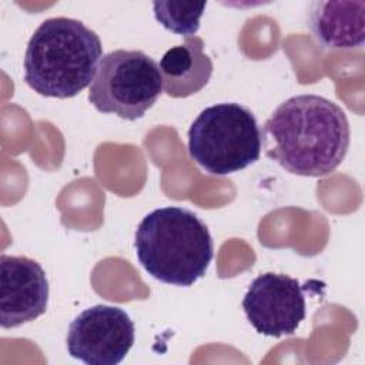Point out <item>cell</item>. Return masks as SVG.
Segmentation results:
<instances>
[{
    "instance_id": "6da1fadb",
    "label": "cell",
    "mask_w": 365,
    "mask_h": 365,
    "mask_svg": "<svg viewBox=\"0 0 365 365\" xmlns=\"http://www.w3.org/2000/svg\"><path fill=\"white\" fill-rule=\"evenodd\" d=\"M351 130L344 110L322 96L298 94L281 103L261 130L265 155L285 171L322 177L344 161Z\"/></svg>"
},
{
    "instance_id": "7a4b0ae2",
    "label": "cell",
    "mask_w": 365,
    "mask_h": 365,
    "mask_svg": "<svg viewBox=\"0 0 365 365\" xmlns=\"http://www.w3.org/2000/svg\"><path fill=\"white\" fill-rule=\"evenodd\" d=\"M103 57L100 37L68 17L44 20L24 54V81L44 97L70 98L93 83Z\"/></svg>"
},
{
    "instance_id": "3957f363",
    "label": "cell",
    "mask_w": 365,
    "mask_h": 365,
    "mask_svg": "<svg viewBox=\"0 0 365 365\" xmlns=\"http://www.w3.org/2000/svg\"><path fill=\"white\" fill-rule=\"evenodd\" d=\"M135 254L144 269L155 279L190 287L205 275L214 257V244L205 222L182 207H161L138 224Z\"/></svg>"
},
{
    "instance_id": "277c9868",
    "label": "cell",
    "mask_w": 365,
    "mask_h": 365,
    "mask_svg": "<svg viewBox=\"0 0 365 365\" xmlns=\"http://www.w3.org/2000/svg\"><path fill=\"white\" fill-rule=\"evenodd\" d=\"M261 130L250 108L218 103L204 108L188 130V154L208 174L228 175L257 163Z\"/></svg>"
},
{
    "instance_id": "5b68a950",
    "label": "cell",
    "mask_w": 365,
    "mask_h": 365,
    "mask_svg": "<svg viewBox=\"0 0 365 365\" xmlns=\"http://www.w3.org/2000/svg\"><path fill=\"white\" fill-rule=\"evenodd\" d=\"M161 91L158 64L141 50L120 48L101 57L88 101L100 113L135 121L154 106Z\"/></svg>"
},
{
    "instance_id": "8992f818",
    "label": "cell",
    "mask_w": 365,
    "mask_h": 365,
    "mask_svg": "<svg viewBox=\"0 0 365 365\" xmlns=\"http://www.w3.org/2000/svg\"><path fill=\"white\" fill-rule=\"evenodd\" d=\"M130 315L113 305H94L80 312L67 332L68 354L88 365H117L134 344Z\"/></svg>"
},
{
    "instance_id": "52a82bcc",
    "label": "cell",
    "mask_w": 365,
    "mask_h": 365,
    "mask_svg": "<svg viewBox=\"0 0 365 365\" xmlns=\"http://www.w3.org/2000/svg\"><path fill=\"white\" fill-rule=\"evenodd\" d=\"M298 279L275 272L254 278L242 298V309L254 329L265 336L292 335L305 319V297Z\"/></svg>"
},
{
    "instance_id": "ba28073f",
    "label": "cell",
    "mask_w": 365,
    "mask_h": 365,
    "mask_svg": "<svg viewBox=\"0 0 365 365\" xmlns=\"http://www.w3.org/2000/svg\"><path fill=\"white\" fill-rule=\"evenodd\" d=\"M48 304V281L43 267L24 255H0V324L20 327L43 315Z\"/></svg>"
},
{
    "instance_id": "9c48e42d",
    "label": "cell",
    "mask_w": 365,
    "mask_h": 365,
    "mask_svg": "<svg viewBox=\"0 0 365 365\" xmlns=\"http://www.w3.org/2000/svg\"><path fill=\"white\" fill-rule=\"evenodd\" d=\"M307 24L322 48H362L365 40V1H312Z\"/></svg>"
},
{
    "instance_id": "30bf717a",
    "label": "cell",
    "mask_w": 365,
    "mask_h": 365,
    "mask_svg": "<svg viewBox=\"0 0 365 365\" xmlns=\"http://www.w3.org/2000/svg\"><path fill=\"white\" fill-rule=\"evenodd\" d=\"M163 90L174 98H184L205 87L212 74V61L204 53V41L197 36L171 47L160 60Z\"/></svg>"
},
{
    "instance_id": "8fae6325",
    "label": "cell",
    "mask_w": 365,
    "mask_h": 365,
    "mask_svg": "<svg viewBox=\"0 0 365 365\" xmlns=\"http://www.w3.org/2000/svg\"><path fill=\"white\" fill-rule=\"evenodd\" d=\"M205 6V1H154L153 10L155 20L164 29L190 37L198 30Z\"/></svg>"
}]
</instances>
